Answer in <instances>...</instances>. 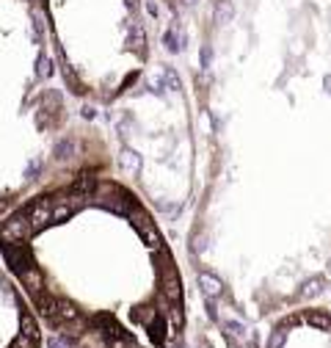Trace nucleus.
<instances>
[{
  "mask_svg": "<svg viewBox=\"0 0 331 348\" xmlns=\"http://www.w3.org/2000/svg\"><path fill=\"white\" fill-rule=\"evenodd\" d=\"M25 216H28V224L33 232H39L42 227L47 224H53V196H42L39 202H31L28 207H25Z\"/></svg>",
  "mask_w": 331,
  "mask_h": 348,
  "instance_id": "1",
  "label": "nucleus"
},
{
  "mask_svg": "<svg viewBox=\"0 0 331 348\" xmlns=\"http://www.w3.org/2000/svg\"><path fill=\"white\" fill-rule=\"evenodd\" d=\"M130 218H133V224H136V229L141 232L144 243H146V246H149L152 251H158L160 246H163V241H160V232L155 229L152 218L146 216L144 210H136V207H133V210H130Z\"/></svg>",
  "mask_w": 331,
  "mask_h": 348,
  "instance_id": "2",
  "label": "nucleus"
},
{
  "mask_svg": "<svg viewBox=\"0 0 331 348\" xmlns=\"http://www.w3.org/2000/svg\"><path fill=\"white\" fill-rule=\"evenodd\" d=\"M28 235H33L31 224H28V216H25V210H19L9 218V221L0 227V238L3 241H25Z\"/></svg>",
  "mask_w": 331,
  "mask_h": 348,
  "instance_id": "3",
  "label": "nucleus"
},
{
  "mask_svg": "<svg viewBox=\"0 0 331 348\" xmlns=\"http://www.w3.org/2000/svg\"><path fill=\"white\" fill-rule=\"evenodd\" d=\"M3 257H6V263H9V268L14 271V274L19 276L31 263V254L25 251L22 246H17V243H9V241H3Z\"/></svg>",
  "mask_w": 331,
  "mask_h": 348,
  "instance_id": "4",
  "label": "nucleus"
},
{
  "mask_svg": "<svg viewBox=\"0 0 331 348\" xmlns=\"http://www.w3.org/2000/svg\"><path fill=\"white\" fill-rule=\"evenodd\" d=\"M36 310H39V315H44V318L50 320L53 326L61 323V320H58V301H56V298H50V296H42V293H36Z\"/></svg>",
  "mask_w": 331,
  "mask_h": 348,
  "instance_id": "5",
  "label": "nucleus"
},
{
  "mask_svg": "<svg viewBox=\"0 0 331 348\" xmlns=\"http://www.w3.org/2000/svg\"><path fill=\"white\" fill-rule=\"evenodd\" d=\"M94 188H97V174H94L91 169L80 172V174H78V180L72 182V191H75V194H83V196L94 194Z\"/></svg>",
  "mask_w": 331,
  "mask_h": 348,
  "instance_id": "6",
  "label": "nucleus"
},
{
  "mask_svg": "<svg viewBox=\"0 0 331 348\" xmlns=\"http://www.w3.org/2000/svg\"><path fill=\"white\" fill-rule=\"evenodd\" d=\"M163 293H166V298H171V301H180L182 298V285H180V276H177L174 268H168L166 276H163Z\"/></svg>",
  "mask_w": 331,
  "mask_h": 348,
  "instance_id": "7",
  "label": "nucleus"
},
{
  "mask_svg": "<svg viewBox=\"0 0 331 348\" xmlns=\"http://www.w3.org/2000/svg\"><path fill=\"white\" fill-rule=\"evenodd\" d=\"M199 285H201V290H205L210 298H218L221 293H224V282H221L215 274H207V271H201V274H199Z\"/></svg>",
  "mask_w": 331,
  "mask_h": 348,
  "instance_id": "8",
  "label": "nucleus"
},
{
  "mask_svg": "<svg viewBox=\"0 0 331 348\" xmlns=\"http://www.w3.org/2000/svg\"><path fill=\"white\" fill-rule=\"evenodd\" d=\"M19 279H22V285H25L31 293H39V290H42V274H39L36 265H28V268L19 274Z\"/></svg>",
  "mask_w": 331,
  "mask_h": 348,
  "instance_id": "9",
  "label": "nucleus"
},
{
  "mask_svg": "<svg viewBox=\"0 0 331 348\" xmlns=\"http://www.w3.org/2000/svg\"><path fill=\"white\" fill-rule=\"evenodd\" d=\"M97 326H99V332H103L108 340H121V337H124V332L116 326V320L108 318V315H99L97 318Z\"/></svg>",
  "mask_w": 331,
  "mask_h": 348,
  "instance_id": "10",
  "label": "nucleus"
},
{
  "mask_svg": "<svg viewBox=\"0 0 331 348\" xmlns=\"http://www.w3.org/2000/svg\"><path fill=\"white\" fill-rule=\"evenodd\" d=\"M119 166L124 169V172H130V174H136L138 169H141V158L136 152H133V149H124V152L119 155Z\"/></svg>",
  "mask_w": 331,
  "mask_h": 348,
  "instance_id": "11",
  "label": "nucleus"
},
{
  "mask_svg": "<svg viewBox=\"0 0 331 348\" xmlns=\"http://www.w3.org/2000/svg\"><path fill=\"white\" fill-rule=\"evenodd\" d=\"M232 14H235L232 0H221V3H218V9H215V22H218V25H226L229 19H232Z\"/></svg>",
  "mask_w": 331,
  "mask_h": 348,
  "instance_id": "12",
  "label": "nucleus"
},
{
  "mask_svg": "<svg viewBox=\"0 0 331 348\" xmlns=\"http://www.w3.org/2000/svg\"><path fill=\"white\" fill-rule=\"evenodd\" d=\"M323 285H326V282H323V279H320V276H312V279H309V282H307V285H303V290H301V296H303V298H312V296H317V293H320V290H323Z\"/></svg>",
  "mask_w": 331,
  "mask_h": 348,
  "instance_id": "13",
  "label": "nucleus"
},
{
  "mask_svg": "<svg viewBox=\"0 0 331 348\" xmlns=\"http://www.w3.org/2000/svg\"><path fill=\"white\" fill-rule=\"evenodd\" d=\"M58 320H78V310L69 301H58Z\"/></svg>",
  "mask_w": 331,
  "mask_h": 348,
  "instance_id": "14",
  "label": "nucleus"
},
{
  "mask_svg": "<svg viewBox=\"0 0 331 348\" xmlns=\"http://www.w3.org/2000/svg\"><path fill=\"white\" fill-rule=\"evenodd\" d=\"M163 80L168 83V88H171V91H180V88H182V80H180V75L174 72L171 66H166V69H163Z\"/></svg>",
  "mask_w": 331,
  "mask_h": 348,
  "instance_id": "15",
  "label": "nucleus"
},
{
  "mask_svg": "<svg viewBox=\"0 0 331 348\" xmlns=\"http://www.w3.org/2000/svg\"><path fill=\"white\" fill-rule=\"evenodd\" d=\"M309 323L312 326H320V329H331V318L326 315V312H309Z\"/></svg>",
  "mask_w": 331,
  "mask_h": 348,
  "instance_id": "16",
  "label": "nucleus"
},
{
  "mask_svg": "<svg viewBox=\"0 0 331 348\" xmlns=\"http://www.w3.org/2000/svg\"><path fill=\"white\" fill-rule=\"evenodd\" d=\"M36 75H39V78H50V75H53V64H50V58H47V56H39Z\"/></svg>",
  "mask_w": 331,
  "mask_h": 348,
  "instance_id": "17",
  "label": "nucleus"
},
{
  "mask_svg": "<svg viewBox=\"0 0 331 348\" xmlns=\"http://www.w3.org/2000/svg\"><path fill=\"white\" fill-rule=\"evenodd\" d=\"M36 343H39V337H28V334H19V337H17L9 348H36Z\"/></svg>",
  "mask_w": 331,
  "mask_h": 348,
  "instance_id": "18",
  "label": "nucleus"
},
{
  "mask_svg": "<svg viewBox=\"0 0 331 348\" xmlns=\"http://www.w3.org/2000/svg\"><path fill=\"white\" fill-rule=\"evenodd\" d=\"M163 44L168 47V53H180V39H177V33H174V31L163 33Z\"/></svg>",
  "mask_w": 331,
  "mask_h": 348,
  "instance_id": "19",
  "label": "nucleus"
},
{
  "mask_svg": "<svg viewBox=\"0 0 331 348\" xmlns=\"http://www.w3.org/2000/svg\"><path fill=\"white\" fill-rule=\"evenodd\" d=\"M166 312H168V318H171L174 329H180L182 320H185V318H182V307H180V301H174V307H171V310H166Z\"/></svg>",
  "mask_w": 331,
  "mask_h": 348,
  "instance_id": "20",
  "label": "nucleus"
},
{
  "mask_svg": "<svg viewBox=\"0 0 331 348\" xmlns=\"http://www.w3.org/2000/svg\"><path fill=\"white\" fill-rule=\"evenodd\" d=\"M72 152H75V144H72V141L69 138H66V141H61V144L56 147V155H58V158H72Z\"/></svg>",
  "mask_w": 331,
  "mask_h": 348,
  "instance_id": "21",
  "label": "nucleus"
},
{
  "mask_svg": "<svg viewBox=\"0 0 331 348\" xmlns=\"http://www.w3.org/2000/svg\"><path fill=\"white\" fill-rule=\"evenodd\" d=\"M22 334H28V337H39V332H36V323H33V318L25 312L22 315Z\"/></svg>",
  "mask_w": 331,
  "mask_h": 348,
  "instance_id": "22",
  "label": "nucleus"
},
{
  "mask_svg": "<svg viewBox=\"0 0 331 348\" xmlns=\"http://www.w3.org/2000/svg\"><path fill=\"white\" fill-rule=\"evenodd\" d=\"M163 329H166L163 318H160V320H155V323H152V337H155V340H163Z\"/></svg>",
  "mask_w": 331,
  "mask_h": 348,
  "instance_id": "23",
  "label": "nucleus"
},
{
  "mask_svg": "<svg viewBox=\"0 0 331 348\" xmlns=\"http://www.w3.org/2000/svg\"><path fill=\"white\" fill-rule=\"evenodd\" d=\"M210 58H213V50L205 44V47H201V66H205V69L210 66Z\"/></svg>",
  "mask_w": 331,
  "mask_h": 348,
  "instance_id": "24",
  "label": "nucleus"
},
{
  "mask_svg": "<svg viewBox=\"0 0 331 348\" xmlns=\"http://www.w3.org/2000/svg\"><path fill=\"white\" fill-rule=\"evenodd\" d=\"M229 332H235V334H238V337H243V332H246V329H243V323H238V320H229Z\"/></svg>",
  "mask_w": 331,
  "mask_h": 348,
  "instance_id": "25",
  "label": "nucleus"
},
{
  "mask_svg": "<svg viewBox=\"0 0 331 348\" xmlns=\"http://www.w3.org/2000/svg\"><path fill=\"white\" fill-rule=\"evenodd\" d=\"M282 340H285V334H282V332H279V334H273V337H271V348H279V345H282Z\"/></svg>",
  "mask_w": 331,
  "mask_h": 348,
  "instance_id": "26",
  "label": "nucleus"
},
{
  "mask_svg": "<svg viewBox=\"0 0 331 348\" xmlns=\"http://www.w3.org/2000/svg\"><path fill=\"white\" fill-rule=\"evenodd\" d=\"M83 116H86V119H94V108L91 105H83Z\"/></svg>",
  "mask_w": 331,
  "mask_h": 348,
  "instance_id": "27",
  "label": "nucleus"
},
{
  "mask_svg": "<svg viewBox=\"0 0 331 348\" xmlns=\"http://www.w3.org/2000/svg\"><path fill=\"white\" fill-rule=\"evenodd\" d=\"M6 207H9V199H0V213H3Z\"/></svg>",
  "mask_w": 331,
  "mask_h": 348,
  "instance_id": "28",
  "label": "nucleus"
},
{
  "mask_svg": "<svg viewBox=\"0 0 331 348\" xmlns=\"http://www.w3.org/2000/svg\"><path fill=\"white\" fill-rule=\"evenodd\" d=\"M326 91L331 94V75H328V78H326Z\"/></svg>",
  "mask_w": 331,
  "mask_h": 348,
  "instance_id": "29",
  "label": "nucleus"
},
{
  "mask_svg": "<svg viewBox=\"0 0 331 348\" xmlns=\"http://www.w3.org/2000/svg\"><path fill=\"white\" fill-rule=\"evenodd\" d=\"M127 6H130V9H133V6H136V0H127Z\"/></svg>",
  "mask_w": 331,
  "mask_h": 348,
  "instance_id": "30",
  "label": "nucleus"
},
{
  "mask_svg": "<svg viewBox=\"0 0 331 348\" xmlns=\"http://www.w3.org/2000/svg\"><path fill=\"white\" fill-rule=\"evenodd\" d=\"M229 348H238V345H232V340H229Z\"/></svg>",
  "mask_w": 331,
  "mask_h": 348,
  "instance_id": "31",
  "label": "nucleus"
},
{
  "mask_svg": "<svg viewBox=\"0 0 331 348\" xmlns=\"http://www.w3.org/2000/svg\"><path fill=\"white\" fill-rule=\"evenodd\" d=\"M328 268H331V265H328Z\"/></svg>",
  "mask_w": 331,
  "mask_h": 348,
  "instance_id": "32",
  "label": "nucleus"
}]
</instances>
